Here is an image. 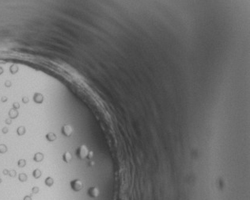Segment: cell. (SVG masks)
Returning a JSON list of instances; mask_svg holds the SVG:
<instances>
[{
	"label": "cell",
	"instance_id": "cell-1",
	"mask_svg": "<svg viewBox=\"0 0 250 200\" xmlns=\"http://www.w3.org/2000/svg\"><path fill=\"white\" fill-rule=\"evenodd\" d=\"M89 150H88L87 147L85 145H81L76 151V155L80 159H84L87 156Z\"/></svg>",
	"mask_w": 250,
	"mask_h": 200
},
{
	"label": "cell",
	"instance_id": "cell-2",
	"mask_svg": "<svg viewBox=\"0 0 250 200\" xmlns=\"http://www.w3.org/2000/svg\"><path fill=\"white\" fill-rule=\"evenodd\" d=\"M70 187L74 191H78L82 189L83 184H82V181H80L79 179H75V180L70 182Z\"/></svg>",
	"mask_w": 250,
	"mask_h": 200
},
{
	"label": "cell",
	"instance_id": "cell-3",
	"mask_svg": "<svg viewBox=\"0 0 250 200\" xmlns=\"http://www.w3.org/2000/svg\"><path fill=\"white\" fill-rule=\"evenodd\" d=\"M62 133L64 136L66 137H70L72 133H73V130L71 126L68 125H65L62 127Z\"/></svg>",
	"mask_w": 250,
	"mask_h": 200
},
{
	"label": "cell",
	"instance_id": "cell-4",
	"mask_svg": "<svg viewBox=\"0 0 250 200\" xmlns=\"http://www.w3.org/2000/svg\"><path fill=\"white\" fill-rule=\"evenodd\" d=\"M88 194L92 198H96L99 195V190L97 188H91L88 191Z\"/></svg>",
	"mask_w": 250,
	"mask_h": 200
},
{
	"label": "cell",
	"instance_id": "cell-5",
	"mask_svg": "<svg viewBox=\"0 0 250 200\" xmlns=\"http://www.w3.org/2000/svg\"><path fill=\"white\" fill-rule=\"evenodd\" d=\"M63 161H64L65 162L69 163V162L71 161V159H72L71 154H70L69 152H66L63 154Z\"/></svg>",
	"mask_w": 250,
	"mask_h": 200
},
{
	"label": "cell",
	"instance_id": "cell-6",
	"mask_svg": "<svg viewBox=\"0 0 250 200\" xmlns=\"http://www.w3.org/2000/svg\"><path fill=\"white\" fill-rule=\"evenodd\" d=\"M46 137H47V139H48V141H54V140L55 139V135L54 134H52V133L48 134Z\"/></svg>",
	"mask_w": 250,
	"mask_h": 200
},
{
	"label": "cell",
	"instance_id": "cell-7",
	"mask_svg": "<svg viewBox=\"0 0 250 200\" xmlns=\"http://www.w3.org/2000/svg\"><path fill=\"white\" fill-rule=\"evenodd\" d=\"M93 156H94V152H93L92 151H90V152H88V155H87V157H88V158H89V159H91V158H93Z\"/></svg>",
	"mask_w": 250,
	"mask_h": 200
}]
</instances>
